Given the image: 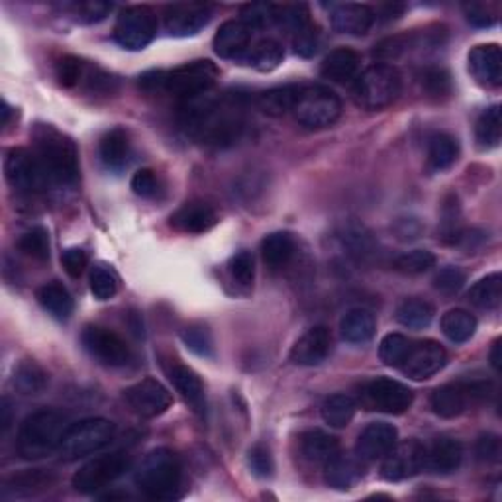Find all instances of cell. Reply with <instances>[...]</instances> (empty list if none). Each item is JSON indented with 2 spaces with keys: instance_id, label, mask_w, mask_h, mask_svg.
<instances>
[{
  "instance_id": "29",
  "label": "cell",
  "mask_w": 502,
  "mask_h": 502,
  "mask_svg": "<svg viewBox=\"0 0 502 502\" xmlns=\"http://www.w3.org/2000/svg\"><path fill=\"white\" fill-rule=\"evenodd\" d=\"M300 453L310 463L326 465L336 453H340V441L322 430H308L300 436Z\"/></svg>"
},
{
  "instance_id": "31",
  "label": "cell",
  "mask_w": 502,
  "mask_h": 502,
  "mask_svg": "<svg viewBox=\"0 0 502 502\" xmlns=\"http://www.w3.org/2000/svg\"><path fill=\"white\" fill-rule=\"evenodd\" d=\"M99 154L104 166L112 171H120L126 167L128 157H130V139L122 128H114L100 139Z\"/></svg>"
},
{
  "instance_id": "27",
  "label": "cell",
  "mask_w": 502,
  "mask_h": 502,
  "mask_svg": "<svg viewBox=\"0 0 502 502\" xmlns=\"http://www.w3.org/2000/svg\"><path fill=\"white\" fill-rule=\"evenodd\" d=\"M361 477H364V467H361V459L354 458V455L336 453L334 458L324 465V481L337 490H347L355 487Z\"/></svg>"
},
{
  "instance_id": "37",
  "label": "cell",
  "mask_w": 502,
  "mask_h": 502,
  "mask_svg": "<svg viewBox=\"0 0 502 502\" xmlns=\"http://www.w3.org/2000/svg\"><path fill=\"white\" fill-rule=\"evenodd\" d=\"M477 330V318L471 312H467L463 308L450 310L441 317V332L446 334L448 340L453 344H463L467 340H471V336Z\"/></svg>"
},
{
  "instance_id": "20",
  "label": "cell",
  "mask_w": 502,
  "mask_h": 502,
  "mask_svg": "<svg viewBox=\"0 0 502 502\" xmlns=\"http://www.w3.org/2000/svg\"><path fill=\"white\" fill-rule=\"evenodd\" d=\"M399 440V431L393 424L373 422L357 438V458L361 461H377L383 459Z\"/></svg>"
},
{
  "instance_id": "24",
  "label": "cell",
  "mask_w": 502,
  "mask_h": 502,
  "mask_svg": "<svg viewBox=\"0 0 502 502\" xmlns=\"http://www.w3.org/2000/svg\"><path fill=\"white\" fill-rule=\"evenodd\" d=\"M251 42V28L242 20H228L214 36V52L222 60H236L248 52Z\"/></svg>"
},
{
  "instance_id": "19",
  "label": "cell",
  "mask_w": 502,
  "mask_h": 502,
  "mask_svg": "<svg viewBox=\"0 0 502 502\" xmlns=\"http://www.w3.org/2000/svg\"><path fill=\"white\" fill-rule=\"evenodd\" d=\"M332 334L326 326H314L308 332L302 334L297 344L290 349V361L300 367L320 365L330 355Z\"/></svg>"
},
{
  "instance_id": "56",
  "label": "cell",
  "mask_w": 502,
  "mask_h": 502,
  "mask_svg": "<svg viewBox=\"0 0 502 502\" xmlns=\"http://www.w3.org/2000/svg\"><path fill=\"white\" fill-rule=\"evenodd\" d=\"M75 16L81 22H87V24H92V22H100L107 18L112 13V5L110 3H100V0H87V3H79L73 6Z\"/></svg>"
},
{
  "instance_id": "5",
  "label": "cell",
  "mask_w": 502,
  "mask_h": 502,
  "mask_svg": "<svg viewBox=\"0 0 502 502\" xmlns=\"http://www.w3.org/2000/svg\"><path fill=\"white\" fill-rule=\"evenodd\" d=\"M403 77L393 65L375 63L361 73L354 85V100L365 110H383L399 99Z\"/></svg>"
},
{
  "instance_id": "62",
  "label": "cell",
  "mask_w": 502,
  "mask_h": 502,
  "mask_svg": "<svg viewBox=\"0 0 502 502\" xmlns=\"http://www.w3.org/2000/svg\"><path fill=\"white\" fill-rule=\"evenodd\" d=\"M0 414H3L0 424H3V430H6L10 426V406H8L6 399H3V404H0Z\"/></svg>"
},
{
  "instance_id": "47",
  "label": "cell",
  "mask_w": 502,
  "mask_h": 502,
  "mask_svg": "<svg viewBox=\"0 0 502 502\" xmlns=\"http://www.w3.org/2000/svg\"><path fill=\"white\" fill-rule=\"evenodd\" d=\"M18 248L22 253L36 261L50 260V233L45 228H32L26 233H22L18 240Z\"/></svg>"
},
{
  "instance_id": "14",
  "label": "cell",
  "mask_w": 502,
  "mask_h": 502,
  "mask_svg": "<svg viewBox=\"0 0 502 502\" xmlns=\"http://www.w3.org/2000/svg\"><path fill=\"white\" fill-rule=\"evenodd\" d=\"M5 175L10 186L18 193H40L50 185L36 154H33V151L30 154L24 147L8 151L5 159Z\"/></svg>"
},
{
  "instance_id": "30",
  "label": "cell",
  "mask_w": 502,
  "mask_h": 502,
  "mask_svg": "<svg viewBox=\"0 0 502 502\" xmlns=\"http://www.w3.org/2000/svg\"><path fill=\"white\" fill-rule=\"evenodd\" d=\"M377 322L375 317L365 308H354L344 314L340 322L342 337L349 344H365L375 336Z\"/></svg>"
},
{
  "instance_id": "33",
  "label": "cell",
  "mask_w": 502,
  "mask_h": 502,
  "mask_svg": "<svg viewBox=\"0 0 502 502\" xmlns=\"http://www.w3.org/2000/svg\"><path fill=\"white\" fill-rule=\"evenodd\" d=\"M38 300L43 310H48L57 320H67L73 314V298L69 290L57 281L40 287Z\"/></svg>"
},
{
  "instance_id": "35",
  "label": "cell",
  "mask_w": 502,
  "mask_h": 502,
  "mask_svg": "<svg viewBox=\"0 0 502 502\" xmlns=\"http://www.w3.org/2000/svg\"><path fill=\"white\" fill-rule=\"evenodd\" d=\"M300 89L302 87H298V85L275 87L271 90L263 92L258 100V107L267 116H285L289 112H293Z\"/></svg>"
},
{
  "instance_id": "61",
  "label": "cell",
  "mask_w": 502,
  "mask_h": 502,
  "mask_svg": "<svg viewBox=\"0 0 502 502\" xmlns=\"http://www.w3.org/2000/svg\"><path fill=\"white\" fill-rule=\"evenodd\" d=\"M502 344V340H497L495 344H493V349H490V364H493V367L497 369V371H500V346Z\"/></svg>"
},
{
  "instance_id": "57",
  "label": "cell",
  "mask_w": 502,
  "mask_h": 502,
  "mask_svg": "<svg viewBox=\"0 0 502 502\" xmlns=\"http://www.w3.org/2000/svg\"><path fill=\"white\" fill-rule=\"evenodd\" d=\"M132 191L142 198H156L159 193V179L156 171L139 169L132 177Z\"/></svg>"
},
{
  "instance_id": "2",
  "label": "cell",
  "mask_w": 502,
  "mask_h": 502,
  "mask_svg": "<svg viewBox=\"0 0 502 502\" xmlns=\"http://www.w3.org/2000/svg\"><path fill=\"white\" fill-rule=\"evenodd\" d=\"M32 139L33 154L50 185L73 186L79 181V151L73 139L50 124H38L33 128Z\"/></svg>"
},
{
  "instance_id": "44",
  "label": "cell",
  "mask_w": 502,
  "mask_h": 502,
  "mask_svg": "<svg viewBox=\"0 0 502 502\" xmlns=\"http://www.w3.org/2000/svg\"><path fill=\"white\" fill-rule=\"evenodd\" d=\"M55 483V477L45 469H32L24 471L10 478V490H14L16 495H33L42 493V490L50 488Z\"/></svg>"
},
{
  "instance_id": "23",
  "label": "cell",
  "mask_w": 502,
  "mask_h": 502,
  "mask_svg": "<svg viewBox=\"0 0 502 502\" xmlns=\"http://www.w3.org/2000/svg\"><path fill=\"white\" fill-rule=\"evenodd\" d=\"M469 71L481 85L497 87L502 81V52L497 43L477 45L469 53Z\"/></svg>"
},
{
  "instance_id": "25",
  "label": "cell",
  "mask_w": 502,
  "mask_h": 502,
  "mask_svg": "<svg viewBox=\"0 0 502 502\" xmlns=\"http://www.w3.org/2000/svg\"><path fill=\"white\" fill-rule=\"evenodd\" d=\"M216 220L218 216L213 206L201 201H193L185 203L171 216V226L183 233H204L216 224Z\"/></svg>"
},
{
  "instance_id": "32",
  "label": "cell",
  "mask_w": 502,
  "mask_h": 502,
  "mask_svg": "<svg viewBox=\"0 0 502 502\" xmlns=\"http://www.w3.org/2000/svg\"><path fill=\"white\" fill-rule=\"evenodd\" d=\"M261 255L267 267L283 270L295 255V240L289 232H273L261 242Z\"/></svg>"
},
{
  "instance_id": "4",
  "label": "cell",
  "mask_w": 502,
  "mask_h": 502,
  "mask_svg": "<svg viewBox=\"0 0 502 502\" xmlns=\"http://www.w3.org/2000/svg\"><path fill=\"white\" fill-rule=\"evenodd\" d=\"M181 461L177 453L167 448L149 451L136 471V485L147 498H177L181 488Z\"/></svg>"
},
{
  "instance_id": "9",
  "label": "cell",
  "mask_w": 502,
  "mask_h": 502,
  "mask_svg": "<svg viewBox=\"0 0 502 502\" xmlns=\"http://www.w3.org/2000/svg\"><path fill=\"white\" fill-rule=\"evenodd\" d=\"M490 384L485 381H459L448 383L431 393V411L441 418H455L463 414L467 408L487 401Z\"/></svg>"
},
{
  "instance_id": "40",
  "label": "cell",
  "mask_w": 502,
  "mask_h": 502,
  "mask_svg": "<svg viewBox=\"0 0 502 502\" xmlns=\"http://www.w3.org/2000/svg\"><path fill=\"white\" fill-rule=\"evenodd\" d=\"M471 305L483 310H493L500 305L502 300V275L493 273L487 275L481 281L475 283L469 290Z\"/></svg>"
},
{
  "instance_id": "38",
  "label": "cell",
  "mask_w": 502,
  "mask_h": 502,
  "mask_svg": "<svg viewBox=\"0 0 502 502\" xmlns=\"http://www.w3.org/2000/svg\"><path fill=\"white\" fill-rule=\"evenodd\" d=\"M357 411V404L347 394H332L322 404L324 422L332 428H346L352 422Z\"/></svg>"
},
{
  "instance_id": "63",
  "label": "cell",
  "mask_w": 502,
  "mask_h": 502,
  "mask_svg": "<svg viewBox=\"0 0 502 502\" xmlns=\"http://www.w3.org/2000/svg\"><path fill=\"white\" fill-rule=\"evenodd\" d=\"M8 118H10V109H8L6 102H3V126L8 124Z\"/></svg>"
},
{
  "instance_id": "7",
  "label": "cell",
  "mask_w": 502,
  "mask_h": 502,
  "mask_svg": "<svg viewBox=\"0 0 502 502\" xmlns=\"http://www.w3.org/2000/svg\"><path fill=\"white\" fill-rule=\"evenodd\" d=\"M295 118L308 130L332 126L342 114V100L336 92L324 85L302 87L293 109Z\"/></svg>"
},
{
  "instance_id": "58",
  "label": "cell",
  "mask_w": 502,
  "mask_h": 502,
  "mask_svg": "<svg viewBox=\"0 0 502 502\" xmlns=\"http://www.w3.org/2000/svg\"><path fill=\"white\" fill-rule=\"evenodd\" d=\"M62 265H63V270L69 277L79 279L87 270L89 255H87V251H83L81 248H69L62 255Z\"/></svg>"
},
{
  "instance_id": "1",
  "label": "cell",
  "mask_w": 502,
  "mask_h": 502,
  "mask_svg": "<svg viewBox=\"0 0 502 502\" xmlns=\"http://www.w3.org/2000/svg\"><path fill=\"white\" fill-rule=\"evenodd\" d=\"M181 126L196 142L226 147L236 144L245 126V107L240 95L213 97L210 92L181 102Z\"/></svg>"
},
{
  "instance_id": "60",
  "label": "cell",
  "mask_w": 502,
  "mask_h": 502,
  "mask_svg": "<svg viewBox=\"0 0 502 502\" xmlns=\"http://www.w3.org/2000/svg\"><path fill=\"white\" fill-rule=\"evenodd\" d=\"M465 14H467V20H469L477 28L493 26L497 20V16L490 13L485 5H465Z\"/></svg>"
},
{
  "instance_id": "39",
  "label": "cell",
  "mask_w": 502,
  "mask_h": 502,
  "mask_svg": "<svg viewBox=\"0 0 502 502\" xmlns=\"http://www.w3.org/2000/svg\"><path fill=\"white\" fill-rule=\"evenodd\" d=\"M13 383L22 394H40L48 387L50 375L36 364V361L26 359L14 369Z\"/></svg>"
},
{
  "instance_id": "55",
  "label": "cell",
  "mask_w": 502,
  "mask_h": 502,
  "mask_svg": "<svg viewBox=\"0 0 502 502\" xmlns=\"http://www.w3.org/2000/svg\"><path fill=\"white\" fill-rule=\"evenodd\" d=\"M463 285H465V273L459 270V267H446V270H441L434 277V287L443 295L459 293Z\"/></svg>"
},
{
  "instance_id": "17",
  "label": "cell",
  "mask_w": 502,
  "mask_h": 502,
  "mask_svg": "<svg viewBox=\"0 0 502 502\" xmlns=\"http://www.w3.org/2000/svg\"><path fill=\"white\" fill-rule=\"evenodd\" d=\"M448 364V352L446 347L434 340H422V342H412L411 349L401 371L406 377L414 381H424L434 377Z\"/></svg>"
},
{
  "instance_id": "50",
  "label": "cell",
  "mask_w": 502,
  "mask_h": 502,
  "mask_svg": "<svg viewBox=\"0 0 502 502\" xmlns=\"http://www.w3.org/2000/svg\"><path fill=\"white\" fill-rule=\"evenodd\" d=\"M242 22H245L251 30L263 28L277 22V5L270 3H251L242 8Z\"/></svg>"
},
{
  "instance_id": "6",
  "label": "cell",
  "mask_w": 502,
  "mask_h": 502,
  "mask_svg": "<svg viewBox=\"0 0 502 502\" xmlns=\"http://www.w3.org/2000/svg\"><path fill=\"white\" fill-rule=\"evenodd\" d=\"M114 424L107 418H85L69 426L57 453L63 461H77L104 450L114 440Z\"/></svg>"
},
{
  "instance_id": "48",
  "label": "cell",
  "mask_w": 502,
  "mask_h": 502,
  "mask_svg": "<svg viewBox=\"0 0 502 502\" xmlns=\"http://www.w3.org/2000/svg\"><path fill=\"white\" fill-rule=\"evenodd\" d=\"M434 263H436L434 253L428 250H414V251L403 253L401 258H396L394 270L403 275H422L430 271L431 267H434Z\"/></svg>"
},
{
  "instance_id": "52",
  "label": "cell",
  "mask_w": 502,
  "mask_h": 502,
  "mask_svg": "<svg viewBox=\"0 0 502 502\" xmlns=\"http://www.w3.org/2000/svg\"><path fill=\"white\" fill-rule=\"evenodd\" d=\"M318 45H320V28L317 24H312V22L293 32V48H295V53H298L300 57H312L318 52Z\"/></svg>"
},
{
  "instance_id": "51",
  "label": "cell",
  "mask_w": 502,
  "mask_h": 502,
  "mask_svg": "<svg viewBox=\"0 0 502 502\" xmlns=\"http://www.w3.org/2000/svg\"><path fill=\"white\" fill-rule=\"evenodd\" d=\"M85 73H87L85 63L77 60V57H73V55L63 57V60L55 67L57 81H60V85L65 89L77 87L81 81L85 79Z\"/></svg>"
},
{
  "instance_id": "49",
  "label": "cell",
  "mask_w": 502,
  "mask_h": 502,
  "mask_svg": "<svg viewBox=\"0 0 502 502\" xmlns=\"http://www.w3.org/2000/svg\"><path fill=\"white\" fill-rule=\"evenodd\" d=\"M183 342L185 346L194 352L196 355L201 357H214V342H213V334L203 324H191L189 328H185L183 334Z\"/></svg>"
},
{
  "instance_id": "15",
  "label": "cell",
  "mask_w": 502,
  "mask_h": 502,
  "mask_svg": "<svg viewBox=\"0 0 502 502\" xmlns=\"http://www.w3.org/2000/svg\"><path fill=\"white\" fill-rule=\"evenodd\" d=\"M383 459L381 475L384 481H404V478L418 475L426 467V446L418 440L394 443V448Z\"/></svg>"
},
{
  "instance_id": "43",
  "label": "cell",
  "mask_w": 502,
  "mask_h": 502,
  "mask_svg": "<svg viewBox=\"0 0 502 502\" xmlns=\"http://www.w3.org/2000/svg\"><path fill=\"white\" fill-rule=\"evenodd\" d=\"M420 87L426 92L428 99L443 100L451 95V77L443 67H426L420 73Z\"/></svg>"
},
{
  "instance_id": "13",
  "label": "cell",
  "mask_w": 502,
  "mask_h": 502,
  "mask_svg": "<svg viewBox=\"0 0 502 502\" xmlns=\"http://www.w3.org/2000/svg\"><path fill=\"white\" fill-rule=\"evenodd\" d=\"M81 342H83L87 352L95 357L99 364L107 367H126L132 361V349L122 337L104 328V326L90 324L81 334Z\"/></svg>"
},
{
  "instance_id": "8",
  "label": "cell",
  "mask_w": 502,
  "mask_h": 502,
  "mask_svg": "<svg viewBox=\"0 0 502 502\" xmlns=\"http://www.w3.org/2000/svg\"><path fill=\"white\" fill-rule=\"evenodd\" d=\"M216 79V65L208 60H198L175 67L173 71H166V75H163V90L185 102L213 90Z\"/></svg>"
},
{
  "instance_id": "59",
  "label": "cell",
  "mask_w": 502,
  "mask_h": 502,
  "mask_svg": "<svg viewBox=\"0 0 502 502\" xmlns=\"http://www.w3.org/2000/svg\"><path fill=\"white\" fill-rule=\"evenodd\" d=\"M477 459L483 463H497L500 459V440L495 434H485L477 441Z\"/></svg>"
},
{
  "instance_id": "18",
  "label": "cell",
  "mask_w": 502,
  "mask_h": 502,
  "mask_svg": "<svg viewBox=\"0 0 502 502\" xmlns=\"http://www.w3.org/2000/svg\"><path fill=\"white\" fill-rule=\"evenodd\" d=\"M213 16V8L204 3H177L166 8L163 24L171 36L189 38L201 32Z\"/></svg>"
},
{
  "instance_id": "3",
  "label": "cell",
  "mask_w": 502,
  "mask_h": 502,
  "mask_svg": "<svg viewBox=\"0 0 502 502\" xmlns=\"http://www.w3.org/2000/svg\"><path fill=\"white\" fill-rule=\"evenodd\" d=\"M69 418L60 411H38L30 414L20 424L16 448L22 459L38 461L60 450L65 431L69 430Z\"/></svg>"
},
{
  "instance_id": "54",
  "label": "cell",
  "mask_w": 502,
  "mask_h": 502,
  "mask_svg": "<svg viewBox=\"0 0 502 502\" xmlns=\"http://www.w3.org/2000/svg\"><path fill=\"white\" fill-rule=\"evenodd\" d=\"M248 463H250V469L253 471V475H258V477H271L273 475V469H275L273 455H271L270 448L263 446V443H258V446H253L250 450Z\"/></svg>"
},
{
  "instance_id": "22",
  "label": "cell",
  "mask_w": 502,
  "mask_h": 502,
  "mask_svg": "<svg viewBox=\"0 0 502 502\" xmlns=\"http://www.w3.org/2000/svg\"><path fill=\"white\" fill-rule=\"evenodd\" d=\"M332 28L340 33H349V36H365L377 20L375 10L367 5H336L330 13Z\"/></svg>"
},
{
  "instance_id": "16",
  "label": "cell",
  "mask_w": 502,
  "mask_h": 502,
  "mask_svg": "<svg viewBox=\"0 0 502 502\" xmlns=\"http://www.w3.org/2000/svg\"><path fill=\"white\" fill-rule=\"evenodd\" d=\"M124 399L132 412L142 418H157L173 404L171 393L157 379H142L124 391Z\"/></svg>"
},
{
  "instance_id": "11",
  "label": "cell",
  "mask_w": 502,
  "mask_h": 502,
  "mask_svg": "<svg viewBox=\"0 0 502 502\" xmlns=\"http://www.w3.org/2000/svg\"><path fill=\"white\" fill-rule=\"evenodd\" d=\"M157 33L156 13L147 6H130L120 13L114 26V38L122 48L139 52L154 42Z\"/></svg>"
},
{
  "instance_id": "53",
  "label": "cell",
  "mask_w": 502,
  "mask_h": 502,
  "mask_svg": "<svg viewBox=\"0 0 502 502\" xmlns=\"http://www.w3.org/2000/svg\"><path fill=\"white\" fill-rule=\"evenodd\" d=\"M230 275L233 277V281H238L240 285H251L255 279V261L253 255L250 251H240L233 255L228 263Z\"/></svg>"
},
{
  "instance_id": "10",
  "label": "cell",
  "mask_w": 502,
  "mask_h": 502,
  "mask_svg": "<svg viewBox=\"0 0 502 502\" xmlns=\"http://www.w3.org/2000/svg\"><path fill=\"white\" fill-rule=\"evenodd\" d=\"M359 399L361 406L371 412L399 416L412 406L414 393L399 381L381 377L365 383L359 391Z\"/></svg>"
},
{
  "instance_id": "28",
  "label": "cell",
  "mask_w": 502,
  "mask_h": 502,
  "mask_svg": "<svg viewBox=\"0 0 502 502\" xmlns=\"http://www.w3.org/2000/svg\"><path fill=\"white\" fill-rule=\"evenodd\" d=\"M359 53L349 48H337L324 57L320 73L332 83H349L359 71Z\"/></svg>"
},
{
  "instance_id": "41",
  "label": "cell",
  "mask_w": 502,
  "mask_h": 502,
  "mask_svg": "<svg viewBox=\"0 0 502 502\" xmlns=\"http://www.w3.org/2000/svg\"><path fill=\"white\" fill-rule=\"evenodd\" d=\"M283 60H285L283 45L279 43L277 40H271V38L255 43L251 48V53H250L251 65L261 73L273 71V69H277L279 65L283 63Z\"/></svg>"
},
{
  "instance_id": "46",
  "label": "cell",
  "mask_w": 502,
  "mask_h": 502,
  "mask_svg": "<svg viewBox=\"0 0 502 502\" xmlns=\"http://www.w3.org/2000/svg\"><path fill=\"white\" fill-rule=\"evenodd\" d=\"M411 346H412V340H408L406 336L389 334L383 337V342L379 346V357L387 367L401 369Z\"/></svg>"
},
{
  "instance_id": "42",
  "label": "cell",
  "mask_w": 502,
  "mask_h": 502,
  "mask_svg": "<svg viewBox=\"0 0 502 502\" xmlns=\"http://www.w3.org/2000/svg\"><path fill=\"white\" fill-rule=\"evenodd\" d=\"M477 142L483 149H490L497 147L500 144V136H502V120H500V107L495 104V107L487 109L477 120Z\"/></svg>"
},
{
  "instance_id": "12",
  "label": "cell",
  "mask_w": 502,
  "mask_h": 502,
  "mask_svg": "<svg viewBox=\"0 0 502 502\" xmlns=\"http://www.w3.org/2000/svg\"><path fill=\"white\" fill-rule=\"evenodd\" d=\"M130 469V458L124 453H107L85 463L73 477L75 490L83 495H95L109 487Z\"/></svg>"
},
{
  "instance_id": "21",
  "label": "cell",
  "mask_w": 502,
  "mask_h": 502,
  "mask_svg": "<svg viewBox=\"0 0 502 502\" xmlns=\"http://www.w3.org/2000/svg\"><path fill=\"white\" fill-rule=\"evenodd\" d=\"M166 371H167L169 381L173 383L175 391L183 396V401L189 404L198 416H204L206 414V394H204V387L196 373L191 367L179 364V361H169V365H166Z\"/></svg>"
},
{
  "instance_id": "36",
  "label": "cell",
  "mask_w": 502,
  "mask_h": 502,
  "mask_svg": "<svg viewBox=\"0 0 502 502\" xmlns=\"http://www.w3.org/2000/svg\"><path fill=\"white\" fill-rule=\"evenodd\" d=\"M396 320L404 328L411 330H424L434 320V307L428 300L422 298H406L396 308Z\"/></svg>"
},
{
  "instance_id": "45",
  "label": "cell",
  "mask_w": 502,
  "mask_h": 502,
  "mask_svg": "<svg viewBox=\"0 0 502 502\" xmlns=\"http://www.w3.org/2000/svg\"><path fill=\"white\" fill-rule=\"evenodd\" d=\"M118 287H120V279L110 265L99 263L92 267L90 290H92V295H95V298L110 300L116 293H118Z\"/></svg>"
},
{
  "instance_id": "26",
  "label": "cell",
  "mask_w": 502,
  "mask_h": 502,
  "mask_svg": "<svg viewBox=\"0 0 502 502\" xmlns=\"http://www.w3.org/2000/svg\"><path fill=\"white\" fill-rule=\"evenodd\" d=\"M463 461V446L458 440L440 438L426 448V467L438 475H450L459 469Z\"/></svg>"
},
{
  "instance_id": "34",
  "label": "cell",
  "mask_w": 502,
  "mask_h": 502,
  "mask_svg": "<svg viewBox=\"0 0 502 502\" xmlns=\"http://www.w3.org/2000/svg\"><path fill=\"white\" fill-rule=\"evenodd\" d=\"M459 157L458 139L450 134H434L428 142V163L431 169L443 171L450 169Z\"/></svg>"
}]
</instances>
